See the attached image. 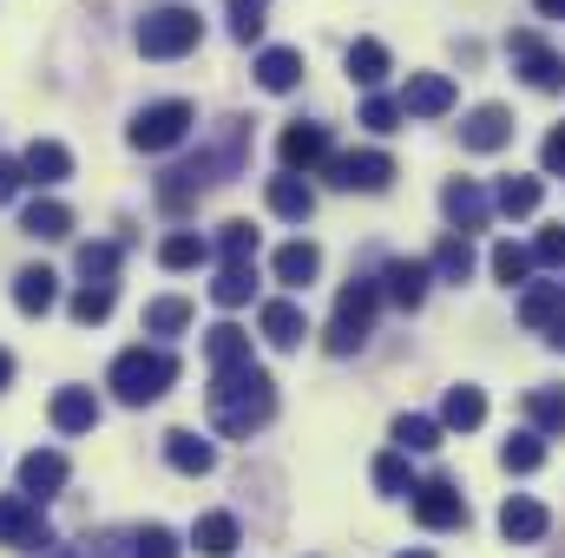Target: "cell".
<instances>
[{
  "label": "cell",
  "mask_w": 565,
  "mask_h": 558,
  "mask_svg": "<svg viewBox=\"0 0 565 558\" xmlns=\"http://www.w3.org/2000/svg\"><path fill=\"white\" fill-rule=\"evenodd\" d=\"M73 264H79V277L86 282H113L119 277V244H79Z\"/></svg>",
  "instance_id": "obj_40"
},
{
  "label": "cell",
  "mask_w": 565,
  "mask_h": 558,
  "mask_svg": "<svg viewBox=\"0 0 565 558\" xmlns=\"http://www.w3.org/2000/svg\"><path fill=\"white\" fill-rule=\"evenodd\" d=\"M184 329H191V302H184V296L145 302V335H184Z\"/></svg>",
  "instance_id": "obj_35"
},
{
  "label": "cell",
  "mask_w": 565,
  "mask_h": 558,
  "mask_svg": "<svg viewBox=\"0 0 565 558\" xmlns=\"http://www.w3.org/2000/svg\"><path fill=\"white\" fill-rule=\"evenodd\" d=\"M546 526H553V513H546L540 500H526V493H513V500L500 506V533H507L513 546H533V539H546Z\"/></svg>",
  "instance_id": "obj_15"
},
{
  "label": "cell",
  "mask_w": 565,
  "mask_h": 558,
  "mask_svg": "<svg viewBox=\"0 0 565 558\" xmlns=\"http://www.w3.org/2000/svg\"><path fill=\"white\" fill-rule=\"evenodd\" d=\"M184 546H178V533L171 526H139L132 533V558H178Z\"/></svg>",
  "instance_id": "obj_43"
},
{
  "label": "cell",
  "mask_w": 565,
  "mask_h": 558,
  "mask_svg": "<svg viewBox=\"0 0 565 558\" xmlns=\"http://www.w3.org/2000/svg\"><path fill=\"white\" fill-rule=\"evenodd\" d=\"M322 171H329V184H342V191H388V184H395V158H388V151H342V158H329Z\"/></svg>",
  "instance_id": "obj_8"
},
{
  "label": "cell",
  "mask_w": 565,
  "mask_h": 558,
  "mask_svg": "<svg viewBox=\"0 0 565 558\" xmlns=\"http://www.w3.org/2000/svg\"><path fill=\"white\" fill-rule=\"evenodd\" d=\"M20 171H26V184H66L73 178V151L60 139H33L26 158H20Z\"/></svg>",
  "instance_id": "obj_17"
},
{
  "label": "cell",
  "mask_w": 565,
  "mask_h": 558,
  "mask_svg": "<svg viewBox=\"0 0 565 558\" xmlns=\"http://www.w3.org/2000/svg\"><path fill=\"white\" fill-rule=\"evenodd\" d=\"M113 302H119V282H79V296H73V322H106L113 315Z\"/></svg>",
  "instance_id": "obj_37"
},
{
  "label": "cell",
  "mask_w": 565,
  "mask_h": 558,
  "mask_svg": "<svg viewBox=\"0 0 565 558\" xmlns=\"http://www.w3.org/2000/svg\"><path fill=\"white\" fill-rule=\"evenodd\" d=\"M66 473H73V466H66V453H53V447H33V453L20 460V493H26L33 506H46V500L66 486Z\"/></svg>",
  "instance_id": "obj_12"
},
{
  "label": "cell",
  "mask_w": 565,
  "mask_h": 558,
  "mask_svg": "<svg viewBox=\"0 0 565 558\" xmlns=\"http://www.w3.org/2000/svg\"><path fill=\"white\" fill-rule=\"evenodd\" d=\"M20 184H26V171H20V164H13V158H0V204H7V197H13V191H20Z\"/></svg>",
  "instance_id": "obj_49"
},
{
  "label": "cell",
  "mask_w": 565,
  "mask_h": 558,
  "mask_svg": "<svg viewBox=\"0 0 565 558\" xmlns=\"http://www.w3.org/2000/svg\"><path fill=\"white\" fill-rule=\"evenodd\" d=\"M533 270V250H520V244H493V277L500 282H526Z\"/></svg>",
  "instance_id": "obj_45"
},
{
  "label": "cell",
  "mask_w": 565,
  "mask_h": 558,
  "mask_svg": "<svg viewBox=\"0 0 565 558\" xmlns=\"http://www.w3.org/2000/svg\"><path fill=\"white\" fill-rule=\"evenodd\" d=\"M250 296H257V264H224L217 282H211V302L217 309H244Z\"/></svg>",
  "instance_id": "obj_30"
},
{
  "label": "cell",
  "mask_w": 565,
  "mask_h": 558,
  "mask_svg": "<svg viewBox=\"0 0 565 558\" xmlns=\"http://www.w3.org/2000/svg\"><path fill=\"white\" fill-rule=\"evenodd\" d=\"M533 264H546V270H565V224H546V230L533 237Z\"/></svg>",
  "instance_id": "obj_46"
},
{
  "label": "cell",
  "mask_w": 565,
  "mask_h": 558,
  "mask_svg": "<svg viewBox=\"0 0 565 558\" xmlns=\"http://www.w3.org/2000/svg\"><path fill=\"white\" fill-rule=\"evenodd\" d=\"M526 420H533L540 440H546V433H565V388H533V395H526Z\"/></svg>",
  "instance_id": "obj_36"
},
{
  "label": "cell",
  "mask_w": 565,
  "mask_h": 558,
  "mask_svg": "<svg viewBox=\"0 0 565 558\" xmlns=\"http://www.w3.org/2000/svg\"><path fill=\"white\" fill-rule=\"evenodd\" d=\"M264 13H270V0H231V33L250 46V40L264 33Z\"/></svg>",
  "instance_id": "obj_44"
},
{
  "label": "cell",
  "mask_w": 565,
  "mask_h": 558,
  "mask_svg": "<svg viewBox=\"0 0 565 558\" xmlns=\"http://www.w3.org/2000/svg\"><path fill=\"white\" fill-rule=\"evenodd\" d=\"M0 546L13 552H53V533L40 519V506L26 493H0Z\"/></svg>",
  "instance_id": "obj_6"
},
{
  "label": "cell",
  "mask_w": 565,
  "mask_h": 558,
  "mask_svg": "<svg viewBox=\"0 0 565 558\" xmlns=\"http://www.w3.org/2000/svg\"><path fill=\"white\" fill-rule=\"evenodd\" d=\"M507 139H513V112H507V106H480V112L460 126V144H467V151H500Z\"/></svg>",
  "instance_id": "obj_19"
},
{
  "label": "cell",
  "mask_w": 565,
  "mask_h": 558,
  "mask_svg": "<svg viewBox=\"0 0 565 558\" xmlns=\"http://www.w3.org/2000/svg\"><path fill=\"white\" fill-rule=\"evenodd\" d=\"M559 315H565V289L559 282H533V289L520 296V322H526V329H553Z\"/></svg>",
  "instance_id": "obj_28"
},
{
  "label": "cell",
  "mask_w": 565,
  "mask_h": 558,
  "mask_svg": "<svg viewBox=\"0 0 565 558\" xmlns=\"http://www.w3.org/2000/svg\"><path fill=\"white\" fill-rule=\"evenodd\" d=\"M533 7H540L546 20H565V0H533Z\"/></svg>",
  "instance_id": "obj_50"
},
{
  "label": "cell",
  "mask_w": 565,
  "mask_h": 558,
  "mask_svg": "<svg viewBox=\"0 0 565 558\" xmlns=\"http://www.w3.org/2000/svg\"><path fill=\"white\" fill-rule=\"evenodd\" d=\"M178 382V355L171 348H126L119 362H113V395L126 401V408H151L164 388Z\"/></svg>",
  "instance_id": "obj_2"
},
{
  "label": "cell",
  "mask_w": 565,
  "mask_h": 558,
  "mask_svg": "<svg viewBox=\"0 0 565 558\" xmlns=\"http://www.w3.org/2000/svg\"><path fill=\"white\" fill-rule=\"evenodd\" d=\"M139 53L145 60H184L198 40H204V20L191 13V7H145V20H139Z\"/></svg>",
  "instance_id": "obj_4"
},
{
  "label": "cell",
  "mask_w": 565,
  "mask_h": 558,
  "mask_svg": "<svg viewBox=\"0 0 565 558\" xmlns=\"http://www.w3.org/2000/svg\"><path fill=\"white\" fill-rule=\"evenodd\" d=\"M53 302H60V277L53 270H20L13 277V309L20 315H46Z\"/></svg>",
  "instance_id": "obj_25"
},
{
  "label": "cell",
  "mask_w": 565,
  "mask_h": 558,
  "mask_svg": "<svg viewBox=\"0 0 565 558\" xmlns=\"http://www.w3.org/2000/svg\"><path fill=\"white\" fill-rule=\"evenodd\" d=\"M434 277L440 282H467L473 277V244H467L460 230H447V237L434 244Z\"/></svg>",
  "instance_id": "obj_31"
},
{
  "label": "cell",
  "mask_w": 565,
  "mask_h": 558,
  "mask_svg": "<svg viewBox=\"0 0 565 558\" xmlns=\"http://www.w3.org/2000/svg\"><path fill=\"white\" fill-rule=\"evenodd\" d=\"M46 415H53L60 433H93V427H99V395H93V388H60Z\"/></svg>",
  "instance_id": "obj_18"
},
{
  "label": "cell",
  "mask_w": 565,
  "mask_h": 558,
  "mask_svg": "<svg viewBox=\"0 0 565 558\" xmlns=\"http://www.w3.org/2000/svg\"><path fill=\"white\" fill-rule=\"evenodd\" d=\"M191 546L204 558H231L237 552V519H231V513H204V519L191 526Z\"/></svg>",
  "instance_id": "obj_29"
},
{
  "label": "cell",
  "mask_w": 565,
  "mask_h": 558,
  "mask_svg": "<svg viewBox=\"0 0 565 558\" xmlns=\"http://www.w3.org/2000/svg\"><path fill=\"white\" fill-rule=\"evenodd\" d=\"M277 158H282V171H309V164H329V158H335V151H329V126H309V119L282 126Z\"/></svg>",
  "instance_id": "obj_11"
},
{
  "label": "cell",
  "mask_w": 565,
  "mask_h": 558,
  "mask_svg": "<svg viewBox=\"0 0 565 558\" xmlns=\"http://www.w3.org/2000/svg\"><path fill=\"white\" fill-rule=\"evenodd\" d=\"M264 197H270V211H277V217H289V224H302V217L316 211V191H309V184H302L296 171L270 178V184H264Z\"/></svg>",
  "instance_id": "obj_22"
},
{
  "label": "cell",
  "mask_w": 565,
  "mask_h": 558,
  "mask_svg": "<svg viewBox=\"0 0 565 558\" xmlns=\"http://www.w3.org/2000/svg\"><path fill=\"white\" fill-rule=\"evenodd\" d=\"M540 158H546V171H565V126H553V132H546Z\"/></svg>",
  "instance_id": "obj_48"
},
{
  "label": "cell",
  "mask_w": 565,
  "mask_h": 558,
  "mask_svg": "<svg viewBox=\"0 0 565 558\" xmlns=\"http://www.w3.org/2000/svg\"><path fill=\"white\" fill-rule=\"evenodd\" d=\"M415 519H422L427 533L467 526V493H460L454 480H427V486H415Z\"/></svg>",
  "instance_id": "obj_9"
},
{
  "label": "cell",
  "mask_w": 565,
  "mask_h": 558,
  "mask_svg": "<svg viewBox=\"0 0 565 558\" xmlns=\"http://www.w3.org/2000/svg\"><path fill=\"white\" fill-rule=\"evenodd\" d=\"M362 126H369V132H395V126H402V99H382V93H375V99L362 106Z\"/></svg>",
  "instance_id": "obj_47"
},
{
  "label": "cell",
  "mask_w": 565,
  "mask_h": 558,
  "mask_svg": "<svg viewBox=\"0 0 565 558\" xmlns=\"http://www.w3.org/2000/svg\"><path fill=\"white\" fill-rule=\"evenodd\" d=\"M20 230H26V237H46V244H53V237H73V211H66L60 197H33V204L20 211Z\"/></svg>",
  "instance_id": "obj_20"
},
{
  "label": "cell",
  "mask_w": 565,
  "mask_h": 558,
  "mask_svg": "<svg viewBox=\"0 0 565 558\" xmlns=\"http://www.w3.org/2000/svg\"><path fill=\"white\" fill-rule=\"evenodd\" d=\"M427 282H434V264H415V257H402V264H388V277H382V289L402 302V309H422Z\"/></svg>",
  "instance_id": "obj_23"
},
{
  "label": "cell",
  "mask_w": 565,
  "mask_h": 558,
  "mask_svg": "<svg viewBox=\"0 0 565 558\" xmlns=\"http://www.w3.org/2000/svg\"><path fill=\"white\" fill-rule=\"evenodd\" d=\"M546 342H553V348H565V315L553 322V329H546Z\"/></svg>",
  "instance_id": "obj_52"
},
{
  "label": "cell",
  "mask_w": 565,
  "mask_h": 558,
  "mask_svg": "<svg viewBox=\"0 0 565 558\" xmlns=\"http://www.w3.org/2000/svg\"><path fill=\"white\" fill-rule=\"evenodd\" d=\"M217 250H224V264H257V230H250L244 217H231V224L217 230Z\"/></svg>",
  "instance_id": "obj_41"
},
{
  "label": "cell",
  "mask_w": 565,
  "mask_h": 558,
  "mask_svg": "<svg viewBox=\"0 0 565 558\" xmlns=\"http://www.w3.org/2000/svg\"><path fill=\"white\" fill-rule=\"evenodd\" d=\"M46 558H93V552H86V546H53Z\"/></svg>",
  "instance_id": "obj_51"
},
{
  "label": "cell",
  "mask_w": 565,
  "mask_h": 558,
  "mask_svg": "<svg viewBox=\"0 0 565 558\" xmlns=\"http://www.w3.org/2000/svg\"><path fill=\"white\" fill-rule=\"evenodd\" d=\"M7 382H13V355L0 348V388H7Z\"/></svg>",
  "instance_id": "obj_53"
},
{
  "label": "cell",
  "mask_w": 565,
  "mask_h": 558,
  "mask_svg": "<svg viewBox=\"0 0 565 558\" xmlns=\"http://www.w3.org/2000/svg\"><path fill=\"white\" fill-rule=\"evenodd\" d=\"M440 211H447V224L467 237V230H487V217H493V197H487L473 178H447V191H440Z\"/></svg>",
  "instance_id": "obj_10"
},
{
  "label": "cell",
  "mask_w": 565,
  "mask_h": 558,
  "mask_svg": "<svg viewBox=\"0 0 565 558\" xmlns=\"http://www.w3.org/2000/svg\"><path fill=\"white\" fill-rule=\"evenodd\" d=\"M480 420H487V395H480V388H467V382H460V388H447V401H440V427L473 433Z\"/></svg>",
  "instance_id": "obj_27"
},
{
  "label": "cell",
  "mask_w": 565,
  "mask_h": 558,
  "mask_svg": "<svg viewBox=\"0 0 565 558\" xmlns=\"http://www.w3.org/2000/svg\"><path fill=\"white\" fill-rule=\"evenodd\" d=\"M507 60L526 73L533 93H565V60L540 40V33H513V40H507Z\"/></svg>",
  "instance_id": "obj_7"
},
{
  "label": "cell",
  "mask_w": 565,
  "mask_h": 558,
  "mask_svg": "<svg viewBox=\"0 0 565 558\" xmlns=\"http://www.w3.org/2000/svg\"><path fill=\"white\" fill-rule=\"evenodd\" d=\"M270 415H277V382H270L257 362L224 368V375L211 382V427H217V433L250 440V433H257Z\"/></svg>",
  "instance_id": "obj_1"
},
{
  "label": "cell",
  "mask_w": 565,
  "mask_h": 558,
  "mask_svg": "<svg viewBox=\"0 0 565 558\" xmlns=\"http://www.w3.org/2000/svg\"><path fill=\"white\" fill-rule=\"evenodd\" d=\"M257 329H264V342H270V348H302V335H309V315H302L289 296H277V302H264Z\"/></svg>",
  "instance_id": "obj_16"
},
{
  "label": "cell",
  "mask_w": 565,
  "mask_h": 558,
  "mask_svg": "<svg viewBox=\"0 0 565 558\" xmlns=\"http://www.w3.org/2000/svg\"><path fill=\"white\" fill-rule=\"evenodd\" d=\"M349 79L355 86H382L388 79V46L382 40H355L349 46Z\"/></svg>",
  "instance_id": "obj_32"
},
{
  "label": "cell",
  "mask_w": 565,
  "mask_h": 558,
  "mask_svg": "<svg viewBox=\"0 0 565 558\" xmlns=\"http://www.w3.org/2000/svg\"><path fill=\"white\" fill-rule=\"evenodd\" d=\"M402 558H427V552H402Z\"/></svg>",
  "instance_id": "obj_54"
},
{
  "label": "cell",
  "mask_w": 565,
  "mask_h": 558,
  "mask_svg": "<svg viewBox=\"0 0 565 558\" xmlns=\"http://www.w3.org/2000/svg\"><path fill=\"white\" fill-rule=\"evenodd\" d=\"M434 447H440V420H427V415L395 420V453H434Z\"/></svg>",
  "instance_id": "obj_39"
},
{
  "label": "cell",
  "mask_w": 565,
  "mask_h": 558,
  "mask_svg": "<svg viewBox=\"0 0 565 558\" xmlns=\"http://www.w3.org/2000/svg\"><path fill=\"white\" fill-rule=\"evenodd\" d=\"M198 126V112L184 106V99H158V106H145L139 119H132V151H171V144H184V132Z\"/></svg>",
  "instance_id": "obj_5"
},
{
  "label": "cell",
  "mask_w": 565,
  "mask_h": 558,
  "mask_svg": "<svg viewBox=\"0 0 565 558\" xmlns=\"http://www.w3.org/2000/svg\"><path fill=\"white\" fill-rule=\"evenodd\" d=\"M204 257H211V244H204L198 230H171V237L158 244V264H164V270H198Z\"/></svg>",
  "instance_id": "obj_34"
},
{
  "label": "cell",
  "mask_w": 565,
  "mask_h": 558,
  "mask_svg": "<svg viewBox=\"0 0 565 558\" xmlns=\"http://www.w3.org/2000/svg\"><path fill=\"white\" fill-rule=\"evenodd\" d=\"M375 309H382V282L355 277L335 296V315H329V329H322V348H329V355H355V348L375 335Z\"/></svg>",
  "instance_id": "obj_3"
},
{
  "label": "cell",
  "mask_w": 565,
  "mask_h": 558,
  "mask_svg": "<svg viewBox=\"0 0 565 558\" xmlns=\"http://www.w3.org/2000/svg\"><path fill=\"white\" fill-rule=\"evenodd\" d=\"M164 460H171L178 473H191V480H204V473L217 466V447H211L204 433H191V427H171V433H164Z\"/></svg>",
  "instance_id": "obj_14"
},
{
  "label": "cell",
  "mask_w": 565,
  "mask_h": 558,
  "mask_svg": "<svg viewBox=\"0 0 565 558\" xmlns=\"http://www.w3.org/2000/svg\"><path fill=\"white\" fill-rule=\"evenodd\" d=\"M500 466H507V473H540V466H546V440H540L533 427L513 433V440L500 447Z\"/></svg>",
  "instance_id": "obj_38"
},
{
  "label": "cell",
  "mask_w": 565,
  "mask_h": 558,
  "mask_svg": "<svg viewBox=\"0 0 565 558\" xmlns=\"http://www.w3.org/2000/svg\"><path fill=\"white\" fill-rule=\"evenodd\" d=\"M296 79H302V53L296 46H264L257 53V86L264 93H289Z\"/></svg>",
  "instance_id": "obj_24"
},
{
  "label": "cell",
  "mask_w": 565,
  "mask_h": 558,
  "mask_svg": "<svg viewBox=\"0 0 565 558\" xmlns=\"http://www.w3.org/2000/svg\"><path fill=\"white\" fill-rule=\"evenodd\" d=\"M204 355H211V375H224V368H244V362H250V335H244L237 322H217V329L204 335Z\"/></svg>",
  "instance_id": "obj_21"
},
{
  "label": "cell",
  "mask_w": 565,
  "mask_h": 558,
  "mask_svg": "<svg viewBox=\"0 0 565 558\" xmlns=\"http://www.w3.org/2000/svg\"><path fill=\"white\" fill-rule=\"evenodd\" d=\"M440 112H454V79L447 73H408L402 119H440Z\"/></svg>",
  "instance_id": "obj_13"
},
{
  "label": "cell",
  "mask_w": 565,
  "mask_h": 558,
  "mask_svg": "<svg viewBox=\"0 0 565 558\" xmlns=\"http://www.w3.org/2000/svg\"><path fill=\"white\" fill-rule=\"evenodd\" d=\"M270 270H277V282H289V289H302V282H316V270H322V250L316 244H282L277 257H270Z\"/></svg>",
  "instance_id": "obj_26"
},
{
  "label": "cell",
  "mask_w": 565,
  "mask_h": 558,
  "mask_svg": "<svg viewBox=\"0 0 565 558\" xmlns=\"http://www.w3.org/2000/svg\"><path fill=\"white\" fill-rule=\"evenodd\" d=\"M375 486H382L388 500L415 493V466H408V453H382V460H375Z\"/></svg>",
  "instance_id": "obj_42"
},
{
  "label": "cell",
  "mask_w": 565,
  "mask_h": 558,
  "mask_svg": "<svg viewBox=\"0 0 565 558\" xmlns=\"http://www.w3.org/2000/svg\"><path fill=\"white\" fill-rule=\"evenodd\" d=\"M540 178H500V191H493V211H507V217H533L540 211Z\"/></svg>",
  "instance_id": "obj_33"
}]
</instances>
